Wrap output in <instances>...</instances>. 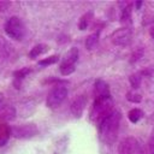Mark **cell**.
<instances>
[{"mask_svg": "<svg viewBox=\"0 0 154 154\" xmlns=\"http://www.w3.org/2000/svg\"><path fill=\"white\" fill-rule=\"evenodd\" d=\"M119 125H120V113L118 111H114L99 125L100 137L102 142H105L106 144H113L118 136Z\"/></svg>", "mask_w": 154, "mask_h": 154, "instance_id": "cell-1", "label": "cell"}, {"mask_svg": "<svg viewBox=\"0 0 154 154\" xmlns=\"http://www.w3.org/2000/svg\"><path fill=\"white\" fill-rule=\"evenodd\" d=\"M113 109V101L111 97H102V99H94V103L90 108L89 119L97 124V126L112 113Z\"/></svg>", "mask_w": 154, "mask_h": 154, "instance_id": "cell-2", "label": "cell"}, {"mask_svg": "<svg viewBox=\"0 0 154 154\" xmlns=\"http://www.w3.org/2000/svg\"><path fill=\"white\" fill-rule=\"evenodd\" d=\"M38 134V128L34 123L19 124L11 128V135L18 140H28Z\"/></svg>", "mask_w": 154, "mask_h": 154, "instance_id": "cell-3", "label": "cell"}, {"mask_svg": "<svg viewBox=\"0 0 154 154\" xmlns=\"http://www.w3.org/2000/svg\"><path fill=\"white\" fill-rule=\"evenodd\" d=\"M66 96H67V89L64 85H54L47 95L46 103L49 108H57L63 103Z\"/></svg>", "mask_w": 154, "mask_h": 154, "instance_id": "cell-4", "label": "cell"}, {"mask_svg": "<svg viewBox=\"0 0 154 154\" xmlns=\"http://www.w3.org/2000/svg\"><path fill=\"white\" fill-rule=\"evenodd\" d=\"M5 31L11 38L20 40L24 35V26L22 20L16 16L8 18L7 22L5 23Z\"/></svg>", "mask_w": 154, "mask_h": 154, "instance_id": "cell-5", "label": "cell"}, {"mask_svg": "<svg viewBox=\"0 0 154 154\" xmlns=\"http://www.w3.org/2000/svg\"><path fill=\"white\" fill-rule=\"evenodd\" d=\"M132 38V32L128 26L124 28H119L117 30L113 31V34L111 35V41L113 45L119 46V47H125L131 42Z\"/></svg>", "mask_w": 154, "mask_h": 154, "instance_id": "cell-6", "label": "cell"}, {"mask_svg": "<svg viewBox=\"0 0 154 154\" xmlns=\"http://www.w3.org/2000/svg\"><path fill=\"white\" fill-rule=\"evenodd\" d=\"M138 149V142L135 137L129 136L120 141L118 146V154H135Z\"/></svg>", "mask_w": 154, "mask_h": 154, "instance_id": "cell-7", "label": "cell"}, {"mask_svg": "<svg viewBox=\"0 0 154 154\" xmlns=\"http://www.w3.org/2000/svg\"><path fill=\"white\" fill-rule=\"evenodd\" d=\"M87 106V96L85 95H78L72 102H71V112L76 118H79Z\"/></svg>", "mask_w": 154, "mask_h": 154, "instance_id": "cell-8", "label": "cell"}, {"mask_svg": "<svg viewBox=\"0 0 154 154\" xmlns=\"http://www.w3.org/2000/svg\"><path fill=\"white\" fill-rule=\"evenodd\" d=\"M94 95L95 99H102V97H111L109 87L103 79H96L94 84Z\"/></svg>", "mask_w": 154, "mask_h": 154, "instance_id": "cell-9", "label": "cell"}, {"mask_svg": "<svg viewBox=\"0 0 154 154\" xmlns=\"http://www.w3.org/2000/svg\"><path fill=\"white\" fill-rule=\"evenodd\" d=\"M16 117V108L11 105H5L0 108V124H6Z\"/></svg>", "mask_w": 154, "mask_h": 154, "instance_id": "cell-10", "label": "cell"}, {"mask_svg": "<svg viewBox=\"0 0 154 154\" xmlns=\"http://www.w3.org/2000/svg\"><path fill=\"white\" fill-rule=\"evenodd\" d=\"M78 59V49L77 48H71L69 49L65 55L63 57V60H61V64L60 66H67V65H75V63L77 61Z\"/></svg>", "mask_w": 154, "mask_h": 154, "instance_id": "cell-11", "label": "cell"}, {"mask_svg": "<svg viewBox=\"0 0 154 154\" xmlns=\"http://www.w3.org/2000/svg\"><path fill=\"white\" fill-rule=\"evenodd\" d=\"M11 135V128L7 124H0V147L5 146Z\"/></svg>", "mask_w": 154, "mask_h": 154, "instance_id": "cell-12", "label": "cell"}, {"mask_svg": "<svg viewBox=\"0 0 154 154\" xmlns=\"http://www.w3.org/2000/svg\"><path fill=\"white\" fill-rule=\"evenodd\" d=\"M10 45L5 37L0 36V59H6L10 55Z\"/></svg>", "mask_w": 154, "mask_h": 154, "instance_id": "cell-13", "label": "cell"}, {"mask_svg": "<svg viewBox=\"0 0 154 154\" xmlns=\"http://www.w3.org/2000/svg\"><path fill=\"white\" fill-rule=\"evenodd\" d=\"M47 49H48V47H47L46 45H43V43L36 45V46H34V47L31 48V51L29 52V58H31V59L37 58L40 54H42V53L46 52Z\"/></svg>", "mask_w": 154, "mask_h": 154, "instance_id": "cell-14", "label": "cell"}, {"mask_svg": "<svg viewBox=\"0 0 154 154\" xmlns=\"http://www.w3.org/2000/svg\"><path fill=\"white\" fill-rule=\"evenodd\" d=\"M142 117H143V111L140 108H132L128 113V118L131 123H137Z\"/></svg>", "mask_w": 154, "mask_h": 154, "instance_id": "cell-15", "label": "cell"}, {"mask_svg": "<svg viewBox=\"0 0 154 154\" xmlns=\"http://www.w3.org/2000/svg\"><path fill=\"white\" fill-rule=\"evenodd\" d=\"M97 42H99V32H95V34L89 35L87 37V40H85V47H87V49L95 48L96 45H97Z\"/></svg>", "mask_w": 154, "mask_h": 154, "instance_id": "cell-16", "label": "cell"}, {"mask_svg": "<svg viewBox=\"0 0 154 154\" xmlns=\"http://www.w3.org/2000/svg\"><path fill=\"white\" fill-rule=\"evenodd\" d=\"M120 18H122V23H124V24H129L131 22V6L130 5H126L122 10Z\"/></svg>", "mask_w": 154, "mask_h": 154, "instance_id": "cell-17", "label": "cell"}, {"mask_svg": "<svg viewBox=\"0 0 154 154\" xmlns=\"http://www.w3.org/2000/svg\"><path fill=\"white\" fill-rule=\"evenodd\" d=\"M58 60H59V55L58 54H54V55H51V57H47V58L40 60L38 61V65H41V66H48V65L55 64Z\"/></svg>", "mask_w": 154, "mask_h": 154, "instance_id": "cell-18", "label": "cell"}, {"mask_svg": "<svg viewBox=\"0 0 154 154\" xmlns=\"http://www.w3.org/2000/svg\"><path fill=\"white\" fill-rule=\"evenodd\" d=\"M129 82L131 84V87L134 89H137L140 88V84H141V75L140 73H134L129 77Z\"/></svg>", "mask_w": 154, "mask_h": 154, "instance_id": "cell-19", "label": "cell"}, {"mask_svg": "<svg viewBox=\"0 0 154 154\" xmlns=\"http://www.w3.org/2000/svg\"><path fill=\"white\" fill-rule=\"evenodd\" d=\"M29 72H30V69H29V67H24V69H20V70L14 71V72H13V76H14L16 79L20 81V79H23Z\"/></svg>", "mask_w": 154, "mask_h": 154, "instance_id": "cell-20", "label": "cell"}, {"mask_svg": "<svg viewBox=\"0 0 154 154\" xmlns=\"http://www.w3.org/2000/svg\"><path fill=\"white\" fill-rule=\"evenodd\" d=\"M90 17V13H87V14H84L83 17H81V19H79V22H78V29L79 30H85L87 29V26H88V23H89V18Z\"/></svg>", "mask_w": 154, "mask_h": 154, "instance_id": "cell-21", "label": "cell"}, {"mask_svg": "<svg viewBox=\"0 0 154 154\" xmlns=\"http://www.w3.org/2000/svg\"><path fill=\"white\" fill-rule=\"evenodd\" d=\"M126 99L130 102H135V103H138V102L142 101V96L140 94H136V93H132V91H129L126 94Z\"/></svg>", "mask_w": 154, "mask_h": 154, "instance_id": "cell-22", "label": "cell"}, {"mask_svg": "<svg viewBox=\"0 0 154 154\" xmlns=\"http://www.w3.org/2000/svg\"><path fill=\"white\" fill-rule=\"evenodd\" d=\"M76 70L75 65H67V66H60V73L63 76H69Z\"/></svg>", "mask_w": 154, "mask_h": 154, "instance_id": "cell-23", "label": "cell"}, {"mask_svg": "<svg viewBox=\"0 0 154 154\" xmlns=\"http://www.w3.org/2000/svg\"><path fill=\"white\" fill-rule=\"evenodd\" d=\"M10 7V1H4V0H0V11L1 12H5L7 11Z\"/></svg>", "mask_w": 154, "mask_h": 154, "instance_id": "cell-24", "label": "cell"}, {"mask_svg": "<svg viewBox=\"0 0 154 154\" xmlns=\"http://www.w3.org/2000/svg\"><path fill=\"white\" fill-rule=\"evenodd\" d=\"M141 55H142V51H140V49H138V51H136V53H134V54H132V59H131V61H132V63H134V61H136L137 59H140V58H141Z\"/></svg>", "mask_w": 154, "mask_h": 154, "instance_id": "cell-25", "label": "cell"}, {"mask_svg": "<svg viewBox=\"0 0 154 154\" xmlns=\"http://www.w3.org/2000/svg\"><path fill=\"white\" fill-rule=\"evenodd\" d=\"M2 103H4V94H2V93H0V108L4 106Z\"/></svg>", "mask_w": 154, "mask_h": 154, "instance_id": "cell-26", "label": "cell"}, {"mask_svg": "<svg viewBox=\"0 0 154 154\" xmlns=\"http://www.w3.org/2000/svg\"><path fill=\"white\" fill-rule=\"evenodd\" d=\"M149 34H150V36H152V37L154 38V26H153V28L150 29V31H149Z\"/></svg>", "mask_w": 154, "mask_h": 154, "instance_id": "cell-27", "label": "cell"}, {"mask_svg": "<svg viewBox=\"0 0 154 154\" xmlns=\"http://www.w3.org/2000/svg\"><path fill=\"white\" fill-rule=\"evenodd\" d=\"M141 5H142V2H141V1H137V2H136V6H137V7H140Z\"/></svg>", "mask_w": 154, "mask_h": 154, "instance_id": "cell-28", "label": "cell"}]
</instances>
